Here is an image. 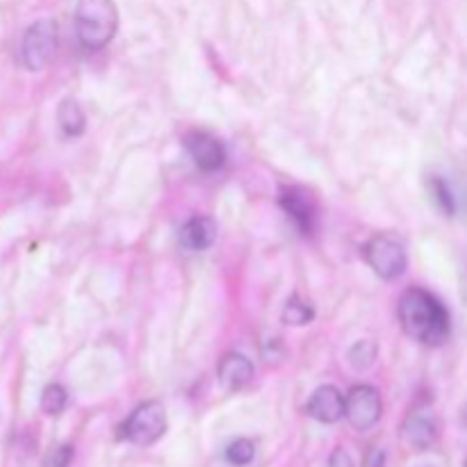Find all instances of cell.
<instances>
[{"instance_id":"7","label":"cell","mask_w":467,"mask_h":467,"mask_svg":"<svg viewBox=\"0 0 467 467\" xmlns=\"http://www.w3.org/2000/svg\"><path fill=\"white\" fill-rule=\"evenodd\" d=\"M185 149L190 150L196 167L205 173L219 171L223 167V162H226V149H223V144L217 137L208 135V132H190L185 137Z\"/></svg>"},{"instance_id":"1","label":"cell","mask_w":467,"mask_h":467,"mask_svg":"<svg viewBox=\"0 0 467 467\" xmlns=\"http://www.w3.org/2000/svg\"><path fill=\"white\" fill-rule=\"evenodd\" d=\"M400 322L406 336L424 347H441L450 340L451 319L442 301L424 287H409L400 299Z\"/></svg>"},{"instance_id":"20","label":"cell","mask_w":467,"mask_h":467,"mask_svg":"<svg viewBox=\"0 0 467 467\" xmlns=\"http://www.w3.org/2000/svg\"><path fill=\"white\" fill-rule=\"evenodd\" d=\"M328 467H354V461H351L349 451L337 447V450L331 454V459H328Z\"/></svg>"},{"instance_id":"14","label":"cell","mask_w":467,"mask_h":467,"mask_svg":"<svg viewBox=\"0 0 467 467\" xmlns=\"http://www.w3.org/2000/svg\"><path fill=\"white\" fill-rule=\"evenodd\" d=\"M429 194H431L433 205H436V208L441 210L445 217H454L456 199H454V192H451V187L447 185L445 178H441V176L429 178Z\"/></svg>"},{"instance_id":"10","label":"cell","mask_w":467,"mask_h":467,"mask_svg":"<svg viewBox=\"0 0 467 467\" xmlns=\"http://www.w3.org/2000/svg\"><path fill=\"white\" fill-rule=\"evenodd\" d=\"M217 377L222 386L228 388V390H242V388H246L254 381L255 368L246 356L231 351V354H226L219 360Z\"/></svg>"},{"instance_id":"21","label":"cell","mask_w":467,"mask_h":467,"mask_svg":"<svg viewBox=\"0 0 467 467\" xmlns=\"http://www.w3.org/2000/svg\"><path fill=\"white\" fill-rule=\"evenodd\" d=\"M365 467H386V454H383V450L372 447L368 451V459H365Z\"/></svg>"},{"instance_id":"9","label":"cell","mask_w":467,"mask_h":467,"mask_svg":"<svg viewBox=\"0 0 467 467\" xmlns=\"http://www.w3.org/2000/svg\"><path fill=\"white\" fill-rule=\"evenodd\" d=\"M347 400L336 386H322L308 401V415L322 424H336L345 418Z\"/></svg>"},{"instance_id":"2","label":"cell","mask_w":467,"mask_h":467,"mask_svg":"<svg viewBox=\"0 0 467 467\" xmlns=\"http://www.w3.org/2000/svg\"><path fill=\"white\" fill-rule=\"evenodd\" d=\"M119 30V9L114 0H78L76 35L82 48L100 50Z\"/></svg>"},{"instance_id":"16","label":"cell","mask_w":467,"mask_h":467,"mask_svg":"<svg viewBox=\"0 0 467 467\" xmlns=\"http://www.w3.org/2000/svg\"><path fill=\"white\" fill-rule=\"evenodd\" d=\"M377 360V345L369 340L356 342L349 349V365L356 369V372H365L369 369Z\"/></svg>"},{"instance_id":"11","label":"cell","mask_w":467,"mask_h":467,"mask_svg":"<svg viewBox=\"0 0 467 467\" xmlns=\"http://www.w3.org/2000/svg\"><path fill=\"white\" fill-rule=\"evenodd\" d=\"M217 240V223L213 217H192L181 228V244L190 251H205Z\"/></svg>"},{"instance_id":"22","label":"cell","mask_w":467,"mask_h":467,"mask_svg":"<svg viewBox=\"0 0 467 467\" xmlns=\"http://www.w3.org/2000/svg\"><path fill=\"white\" fill-rule=\"evenodd\" d=\"M463 424H465V429H467V406H465V410H463Z\"/></svg>"},{"instance_id":"17","label":"cell","mask_w":467,"mask_h":467,"mask_svg":"<svg viewBox=\"0 0 467 467\" xmlns=\"http://www.w3.org/2000/svg\"><path fill=\"white\" fill-rule=\"evenodd\" d=\"M68 404V392L62 386L53 383L41 392V410L46 415H59Z\"/></svg>"},{"instance_id":"5","label":"cell","mask_w":467,"mask_h":467,"mask_svg":"<svg viewBox=\"0 0 467 467\" xmlns=\"http://www.w3.org/2000/svg\"><path fill=\"white\" fill-rule=\"evenodd\" d=\"M167 431V413L160 401H146L132 410L130 418L123 422V436L135 445H153Z\"/></svg>"},{"instance_id":"4","label":"cell","mask_w":467,"mask_h":467,"mask_svg":"<svg viewBox=\"0 0 467 467\" xmlns=\"http://www.w3.org/2000/svg\"><path fill=\"white\" fill-rule=\"evenodd\" d=\"M57 50V26L50 18L35 21L21 39V59L27 71H44Z\"/></svg>"},{"instance_id":"15","label":"cell","mask_w":467,"mask_h":467,"mask_svg":"<svg viewBox=\"0 0 467 467\" xmlns=\"http://www.w3.org/2000/svg\"><path fill=\"white\" fill-rule=\"evenodd\" d=\"M313 306L301 301L296 295L287 301L285 310H283V324H287V327H306L308 322H313Z\"/></svg>"},{"instance_id":"3","label":"cell","mask_w":467,"mask_h":467,"mask_svg":"<svg viewBox=\"0 0 467 467\" xmlns=\"http://www.w3.org/2000/svg\"><path fill=\"white\" fill-rule=\"evenodd\" d=\"M363 258L383 281H395L406 272V246L390 233H379L363 246Z\"/></svg>"},{"instance_id":"18","label":"cell","mask_w":467,"mask_h":467,"mask_svg":"<svg viewBox=\"0 0 467 467\" xmlns=\"http://www.w3.org/2000/svg\"><path fill=\"white\" fill-rule=\"evenodd\" d=\"M255 459V445L246 438H240V441L231 442L226 447V461L231 465H249L251 461Z\"/></svg>"},{"instance_id":"6","label":"cell","mask_w":467,"mask_h":467,"mask_svg":"<svg viewBox=\"0 0 467 467\" xmlns=\"http://www.w3.org/2000/svg\"><path fill=\"white\" fill-rule=\"evenodd\" d=\"M381 395L372 386H356L347 395L345 415L356 431H368L381 420Z\"/></svg>"},{"instance_id":"8","label":"cell","mask_w":467,"mask_h":467,"mask_svg":"<svg viewBox=\"0 0 467 467\" xmlns=\"http://www.w3.org/2000/svg\"><path fill=\"white\" fill-rule=\"evenodd\" d=\"M281 208L285 210L287 217L295 222V226L299 228L301 235H310L315 228V217H317V205H315L313 196L308 194L301 187H287L281 192V199H278Z\"/></svg>"},{"instance_id":"23","label":"cell","mask_w":467,"mask_h":467,"mask_svg":"<svg viewBox=\"0 0 467 467\" xmlns=\"http://www.w3.org/2000/svg\"><path fill=\"white\" fill-rule=\"evenodd\" d=\"M463 467H467V461H465V465H463Z\"/></svg>"},{"instance_id":"13","label":"cell","mask_w":467,"mask_h":467,"mask_svg":"<svg viewBox=\"0 0 467 467\" xmlns=\"http://www.w3.org/2000/svg\"><path fill=\"white\" fill-rule=\"evenodd\" d=\"M59 128L67 137H80L85 132V112L76 99H64L57 108Z\"/></svg>"},{"instance_id":"19","label":"cell","mask_w":467,"mask_h":467,"mask_svg":"<svg viewBox=\"0 0 467 467\" xmlns=\"http://www.w3.org/2000/svg\"><path fill=\"white\" fill-rule=\"evenodd\" d=\"M73 461V447L71 445H62L48 456L46 461V467H68Z\"/></svg>"},{"instance_id":"12","label":"cell","mask_w":467,"mask_h":467,"mask_svg":"<svg viewBox=\"0 0 467 467\" xmlns=\"http://www.w3.org/2000/svg\"><path fill=\"white\" fill-rule=\"evenodd\" d=\"M404 438L413 450L422 451L429 450L436 441V424H433L431 415L415 413L406 420L404 424Z\"/></svg>"}]
</instances>
